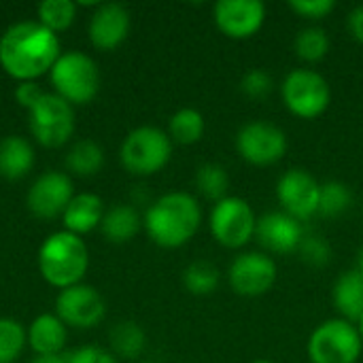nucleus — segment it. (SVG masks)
Returning <instances> with one entry per match:
<instances>
[{
	"label": "nucleus",
	"instance_id": "nucleus-1",
	"mask_svg": "<svg viewBox=\"0 0 363 363\" xmlns=\"http://www.w3.org/2000/svg\"><path fill=\"white\" fill-rule=\"evenodd\" d=\"M57 57L60 40L40 21H19L0 38V64L15 79L32 81L51 70Z\"/></svg>",
	"mask_w": 363,
	"mask_h": 363
},
{
	"label": "nucleus",
	"instance_id": "nucleus-2",
	"mask_svg": "<svg viewBox=\"0 0 363 363\" xmlns=\"http://www.w3.org/2000/svg\"><path fill=\"white\" fill-rule=\"evenodd\" d=\"M202 223L198 200L185 191H172L151 204L145 217V228L151 240L164 249L187 245Z\"/></svg>",
	"mask_w": 363,
	"mask_h": 363
},
{
	"label": "nucleus",
	"instance_id": "nucleus-3",
	"mask_svg": "<svg viewBox=\"0 0 363 363\" xmlns=\"http://www.w3.org/2000/svg\"><path fill=\"white\" fill-rule=\"evenodd\" d=\"M89 255L85 242L70 232L51 234L38 253V266L43 279L53 287H72L79 285L83 274L87 272Z\"/></svg>",
	"mask_w": 363,
	"mask_h": 363
},
{
	"label": "nucleus",
	"instance_id": "nucleus-4",
	"mask_svg": "<svg viewBox=\"0 0 363 363\" xmlns=\"http://www.w3.org/2000/svg\"><path fill=\"white\" fill-rule=\"evenodd\" d=\"M363 340L359 328L345 319L323 321L308 338V357L313 363H357Z\"/></svg>",
	"mask_w": 363,
	"mask_h": 363
},
{
	"label": "nucleus",
	"instance_id": "nucleus-5",
	"mask_svg": "<svg viewBox=\"0 0 363 363\" xmlns=\"http://www.w3.org/2000/svg\"><path fill=\"white\" fill-rule=\"evenodd\" d=\"M172 155V138L153 125L132 130L121 145V162L132 174H155L162 170Z\"/></svg>",
	"mask_w": 363,
	"mask_h": 363
},
{
	"label": "nucleus",
	"instance_id": "nucleus-6",
	"mask_svg": "<svg viewBox=\"0 0 363 363\" xmlns=\"http://www.w3.org/2000/svg\"><path fill=\"white\" fill-rule=\"evenodd\" d=\"M51 83L57 89V96L66 102L87 104L94 100L100 87V74L96 62L79 51H68L57 57L51 68Z\"/></svg>",
	"mask_w": 363,
	"mask_h": 363
},
{
	"label": "nucleus",
	"instance_id": "nucleus-7",
	"mask_svg": "<svg viewBox=\"0 0 363 363\" xmlns=\"http://www.w3.org/2000/svg\"><path fill=\"white\" fill-rule=\"evenodd\" d=\"M283 100L296 117L317 119L328 111L332 102V89L319 72L298 68L283 81Z\"/></svg>",
	"mask_w": 363,
	"mask_h": 363
},
{
	"label": "nucleus",
	"instance_id": "nucleus-8",
	"mask_svg": "<svg viewBox=\"0 0 363 363\" xmlns=\"http://www.w3.org/2000/svg\"><path fill=\"white\" fill-rule=\"evenodd\" d=\"M255 228L257 219L247 200L228 196L213 206L211 232L221 247L242 249L251 238H255Z\"/></svg>",
	"mask_w": 363,
	"mask_h": 363
},
{
	"label": "nucleus",
	"instance_id": "nucleus-9",
	"mask_svg": "<svg viewBox=\"0 0 363 363\" xmlns=\"http://www.w3.org/2000/svg\"><path fill=\"white\" fill-rule=\"evenodd\" d=\"M74 130V111L57 94H45L30 108V132L43 147H62Z\"/></svg>",
	"mask_w": 363,
	"mask_h": 363
},
{
	"label": "nucleus",
	"instance_id": "nucleus-10",
	"mask_svg": "<svg viewBox=\"0 0 363 363\" xmlns=\"http://www.w3.org/2000/svg\"><path fill=\"white\" fill-rule=\"evenodd\" d=\"M236 151L253 166H272L287 153V136L270 121H251L238 130Z\"/></svg>",
	"mask_w": 363,
	"mask_h": 363
},
{
	"label": "nucleus",
	"instance_id": "nucleus-11",
	"mask_svg": "<svg viewBox=\"0 0 363 363\" xmlns=\"http://www.w3.org/2000/svg\"><path fill=\"white\" fill-rule=\"evenodd\" d=\"M319 196L321 185L311 172L302 168L287 170L277 183V198L283 204V211L298 221H306L313 215H319Z\"/></svg>",
	"mask_w": 363,
	"mask_h": 363
},
{
	"label": "nucleus",
	"instance_id": "nucleus-12",
	"mask_svg": "<svg viewBox=\"0 0 363 363\" xmlns=\"http://www.w3.org/2000/svg\"><path fill=\"white\" fill-rule=\"evenodd\" d=\"M279 270L270 255L264 253H242L230 266V285L238 296L257 298L268 294L277 283Z\"/></svg>",
	"mask_w": 363,
	"mask_h": 363
},
{
	"label": "nucleus",
	"instance_id": "nucleus-13",
	"mask_svg": "<svg viewBox=\"0 0 363 363\" xmlns=\"http://www.w3.org/2000/svg\"><path fill=\"white\" fill-rule=\"evenodd\" d=\"M266 21V4L259 0H221L215 4V23L228 38H251Z\"/></svg>",
	"mask_w": 363,
	"mask_h": 363
},
{
	"label": "nucleus",
	"instance_id": "nucleus-14",
	"mask_svg": "<svg viewBox=\"0 0 363 363\" xmlns=\"http://www.w3.org/2000/svg\"><path fill=\"white\" fill-rule=\"evenodd\" d=\"M57 317L72 328H94L104 317V300L89 285H72L60 291L55 300Z\"/></svg>",
	"mask_w": 363,
	"mask_h": 363
},
{
	"label": "nucleus",
	"instance_id": "nucleus-15",
	"mask_svg": "<svg viewBox=\"0 0 363 363\" xmlns=\"http://www.w3.org/2000/svg\"><path fill=\"white\" fill-rule=\"evenodd\" d=\"M72 200V181L64 172L40 174L28 191V208L38 219H53L64 215Z\"/></svg>",
	"mask_w": 363,
	"mask_h": 363
},
{
	"label": "nucleus",
	"instance_id": "nucleus-16",
	"mask_svg": "<svg viewBox=\"0 0 363 363\" xmlns=\"http://www.w3.org/2000/svg\"><path fill=\"white\" fill-rule=\"evenodd\" d=\"M255 238L268 253L287 255L300 249V242L304 240V228L296 217L287 215L285 211H277L257 219Z\"/></svg>",
	"mask_w": 363,
	"mask_h": 363
},
{
	"label": "nucleus",
	"instance_id": "nucleus-17",
	"mask_svg": "<svg viewBox=\"0 0 363 363\" xmlns=\"http://www.w3.org/2000/svg\"><path fill=\"white\" fill-rule=\"evenodd\" d=\"M130 32V13L119 2L98 4L96 13L89 21V38L98 49H115L119 47Z\"/></svg>",
	"mask_w": 363,
	"mask_h": 363
},
{
	"label": "nucleus",
	"instance_id": "nucleus-18",
	"mask_svg": "<svg viewBox=\"0 0 363 363\" xmlns=\"http://www.w3.org/2000/svg\"><path fill=\"white\" fill-rule=\"evenodd\" d=\"M64 225L66 232L70 234H87L94 228H98L102 223L104 217V206L102 200L94 194H81L74 196L68 204V208L64 211Z\"/></svg>",
	"mask_w": 363,
	"mask_h": 363
},
{
	"label": "nucleus",
	"instance_id": "nucleus-19",
	"mask_svg": "<svg viewBox=\"0 0 363 363\" xmlns=\"http://www.w3.org/2000/svg\"><path fill=\"white\" fill-rule=\"evenodd\" d=\"M28 342L36 355H57L66 345V328L55 315H40L28 332Z\"/></svg>",
	"mask_w": 363,
	"mask_h": 363
},
{
	"label": "nucleus",
	"instance_id": "nucleus-20",
	"mask_svg": "<svg viewBox=\"0 0 363 363\" xmlns=\"http://www.w3.org/2000/svg\"><path fill=\"white\" fill-rule=\"evenodd\" d=\"M334 304L345 321L359 323L363 317V277L359 270L345 272L334 287Z\"/></svg>",
	"mask_w": 363,
	"mask_h": 363
},
{
	"label": "nucleus",
	"instance_id": "nucleus-21",
	"mask_svg": "<svg viewBox=\"0 0 363 363\" xmlns=\"http://www.w3.org/2000/svg\"><path fill=\"white\" fill-rule=\"evenodd\" d=\"M34 164L32 145L21 136H6L0 143V174L4 179H21Z\"/></svg>",
	"mask_w": 363,
	"mask_h": 363
},
{
	"label": "nucleus",
	"instance_id": "nucleus-22",
	"mask_svg": "<svg viewBox=\"0 0 363 363\" xmlns=\"http://www.w3.org/2000/svg\"><path fill=\"white\" fill-rule=\"evenodd\" d=\"M102 232L111 242H128L132 240L140 230V215L134 206L119 204L113 206L102 217Z\"/></svg>",
	"mask_w": 363,
	"mask_h": 363
},
{
	"label": "nucleus",
	"instance_id": "nucleus-23",
	"mask_svg": "<svg viewBox=\"0 0 363 363\" xmlns=\"http://www.w3.org/2000/svg\"><path fill=\"white\" fill-rule=\"evenodd\" d=\"M145 332L134 321H123L111 330V347L113 355L123 359H136L145 351Z\"/></svg>",
	"mask_w": 363,
	"mask_h": 363
},
{
	"label": "nucleus",
	"instance_id": "nucleus-24",
	"mask_svg": "<svg viewBox=\"0 0 363 363\" xmlns=\"http://www.w3.org/2000/svg\"><path fill=\"white\" fill-rule=\"evenodd\" d=\"M104 164V151L94 140H79L66 155V166L81 177L96 174Z\"/></svg>",
	"mask_w": 363,
	"mask_h": 363
},
{
	"label": "nucleus",
	"instance_id": "nucleus-25",
	"mask_svg": "<svg viewBox=\"0 0 363 363\" xmlns=\"http://www.w3.org/2000/svg\"><path fill=\"white\" fill-rule=\"evenodd\" d=\"M206 123L200 111L181 108L170 119V138L179 145H194L204 136Z\"/></svg>",
	"mask_w": 363,
	"mask_h": 363
},
{
	"label": "nucleus",
	"instance_id": "nucleus-26",
	"mask_svg": "<svg viewBox=\"0 0 363 363\" xmlns=\"http://www.w3.org/2000/svg\"><path fill=\"white\" fill-rule=\"evenodd\" d=\"M219 281H221V274H219L217 266L211 262H204V259L189 264L183 274L185 289L194 296H211L213 291H217Z\"/></svg>",
	"mask_w": 363,
	"mask_h": 363
},
{
	"label": "nucleus",
	"instance_id": "nucleus-27",
	"mask_svg": "<svg viewBox=\"0 0 363 363\" xmlns=\"http://www.w3.org/2000/svg\"><path fill=\"white\" fill-rule=\"evenodd\" d=\"M196 185L200 189V194L206 200H213L215 204L221 202L223 198H228V189H230V174L221 164H204L200 166L198 174H196Z\"/></svg>",
	"mask_w": 363,
	"mask_h": 363
},
{
	"label": "nucleus",
	"instance_id": "nucleus-28",
	"mask_svg": "<svg viewBox=\"0 0 363 363\" xmlns=\"http://www.w3.org/2000/svg\"><path fill=\"white\" fill-rule=\"evenodd\" d=\"M296 53L304 62H321L330 53V36L323 28H304L296 36Z\"/></svg>",
	"mask_w": 363,
	"mask_h": 363
},
{
	"label": "nucleus",
	"instance_id": "nucleus-29",
	"mask_svg": "<svg viewBox=\"0 0 363 363\" xmlns=\"http://www.w3.org/2000/svg\"><path fill=\"white\" fill-rule=\"evenodd\" d=\"M353 204V194L351 189L340 183V181H330L321 185V196H319V215L323 217H340L347 213Z\"/></svg>",
	"mask_w": 363,
	"mask_h": 363
},
{
	"label": "nucleus",
	"instance_id": "nucleus-30",
	"mask_svg": "<svg viewBox=\"0 0 363 363\" xmlns=\"http://www.w3.org/2000/svg\"><path fill=\"white\" fill-rule=\"evenodd\" d=\"M77 15V6L70 0H45L38 4V17L45 28L51 32L66 30Z\"/></svg>",
	"mask_w": 363,
	"mask_h": 363
},
{
	"label": "nucleus",
	"instance_id": "nucleus-31",
	"mask_svg": "<svg viewBox=\"0 0 363 363\" xmlns=\"http://www.w3.org/2000/svg\"><path fill=\"white\" fill-rule=\"evenodd\" d=\"M26 342V332L15 319H0V363L17 359Z\"/></svg>",
	"mask_w": 363,
	"mask_h": 363
},
{
	"label": "nucleus",
	"instance_id": "nucleus-32",
	"mask_svg": "<svg viewBox=\"0 0 363 363\" xmlns=\"http://www.w3.org/2000/svg\"><path fill=\"white\" fill-rule=\"evenodd\" d=\"M298 251H300V257L313 268H323L332 259V247L321 236H304Z\"/></svg>",
	"mask_w": 363,
	"mask_h": 363
},
{
	"label": "nucleus",
	"instance_id": "nucleus-33",
	"mask_svg": "<svg viewBox=\"0 0 363 363\" xmlns=\"http://www.w3.org/2000/svg\"><path fill=\"white\" fill-rule=\"evenodd\" d=\"M240 89H242L249 98H253V100H264V98H268V96L272 94L274 81H272V77H270L266 70L253 68V70H249V72L242 77Z\"/></svg>",
	"mask_w": 363,
	"mask_h": 363
},
{
	"label": "nucleus",
	"instance_id": "nucleus-34",
	"mask_svg": "<svg viewBox=\"0 0 363 363\" xmlns=\"http://www.w3.org/2000/svg\"><path fill=\"white\" fill-rule=\"evenodd\" d=\"M289 9L302 15L304 19H323L330 13H334L336 2L334 0H291Z\"/></svg>",
	"mask_w": 363,
	"mask_h": 363
},
{
	"label": "nucleus",
	"instance_id": "nucleus-35",
	"mask_svg": "<svg viewBox=\"0 0 363 363\" xmlns=\"http://www.w3.org/2000/svg\"><path fill=\"white\" fill-rule=\"evenodd\" d=\"M68 363H119L117 357L100 347H81L68 353Z\"/></svg>",
	"mask_w": 363,
	"mask_h": 363
},
{
	"label": "nucleus",
	"instance_id": "nucleus-36",
	"mask_svg": "<svg viewBox=\"0 0 363 363\" xmlns=\"http://www.w3.org/2000/svg\"><path fill=\"white\" fill-rule=\"evenodd\" d=\"M45 96V91L36 85V83H32V81H23L19 87H17V91H15V98H17V102L21 104V106H26L28 111L34 106V104H38V100Z\"/></svg>",
	"mask_w": 363,
	"mask_h": 363
},
{
	"label": "nucleus",
	"instance_id": "nucleus-37",
	"mask_svg": "<svg viewBox=\"0 0 363 363\" xmlns=\"http://www.w3.org/2000/svg\"><path fill=\"white\" fill-rule=\"evenodd\" d=\"M349 30H351V34L363 45V6H357L351 13V17H349Z\"/></svg>",
	"mask_w": 363,
	"mask_h": 363
},
{
	"label": "nucleus",
	"instance_id": "nucleus-38",
	"mask_svg": "<svg viewBox=\"0 0 363 363\" xmlns=\"http://www.w3.org/2000/svg\"><path fill=\"white\" fill-rule=\"evenodd\" d=\"M32 363H68V355H62V353H57V355H36Z\"/></svg>",
	"mask_w": 363,
	"mask_h": 363
},
{
	"label": "nucleus",
	"instance_id": "nucleus-39",
	"mask_svg": "<svg viewBox=\"0 0 363 363\" xmlns=\"http://www.w3.org/2000/svg\"><path fill=\"white\" fill-rule=\"evenodd\" d=\"M359 272H362V277H363V251H362V257H359V268H357Z\"/></svg>",
	"mask_w": 363,
	"mask_h": 363
},
{
	"label": "nucleus",
	"instance_id": "nucleus-40",
	"mask_svg": "<svg viewBox=\"0 0 363 363\" xmlns=\"http://www.w3.org/2000/svg\"><path fill=\"white\" fill-rule=\"evenodd\" d=\"M359 334H362V340H363V317H362V321H359Z\"/></svg>",
	"mask_w": 363,
	"mask_h": 363
},
{
	"label": "nucleus",
	"instance_id": "nucleus-41",
	"mask_svg": "<svg viewBox=\"0 0 363 363\" xmlns=\"http://www.w3.org/2000/svg\"><path fill=\"white\" fill-rule=\"evenodd\" d=\"M253 363H274V362H270V359H257V362H253Z\"/></svg>",
	"mask_w": 363,
	"mask_h": 363
}]
</instances>
